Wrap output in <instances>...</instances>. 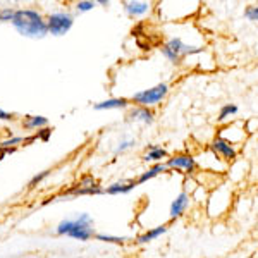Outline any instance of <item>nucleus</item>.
Returning <instances> with one entry per match:
<instances>
[{
    "mask_svg": "<svg viewBox=\"0 0 258 258\" xmlns=\"http://www.w3.org/2000/svg\"><path fill=\"white\" fill-rule=\"evenodd\" d=\"M12 26L23 36H28V38H43L48 33V24L43 19V16L38 11L31 9L16 11V16L12 19Z\"/></svg>",
    "mask_w": 258,
    "mask_h": 258,
    "instance_id": "obj_1",
    "label": "nucleus"
},
{
    "mask_svg": "<svg viewBox=\"0 0 258 258\" xmlns=\"http://www.w3.org/2000/svg\"><path fill=\"white\" fill-rule=\"evenodd\" d=\"M93 219L88 214H78L74 219H66L57 226L55 232L59 236H69L78 241H88L95 236Z\"/></svg>",
    "mask_w": 258,
    "mask_h": 258,
    "instance_id": "obj_2",
    "label": "nucleus"
},
{
    "mask_svg": "<svg viewBox=\"0 0 258 258\" xmlns=\"http://www.w3.org/2000/svg\"><path fill=\"white\" fill-rule=\"evenodd\" d=\"M162 55L167 60H170L172 64H181V60L188 55H197V53H202L203 47H195V45H188L182 41L181 36H172L162 45Z\"/></svg>",
    "mask_w": 258,
    "mask_h": 258,
    "instance_id": "obj_3",
    "label": "nucleus"
},
{
    "mask_svg": "<svg viewBox=\"0 0 258 258\" xmlns=\"http://www.w3.org/2000/svg\"><path fill=\"white\" fill-rule=\"evenodd\" d=\"M167 95H169V85L167 83H159V85L152 86L148 90L136 91L131 97V102H135L138 107H148V109H152V107L159 105L162 100H165Z\"/></svg>",
    "mask_w": 258,
    "mask_h": 258,
    "instance_id": "obj_4",
    "label": "nucleus"
},
{
    "mask_svg": "<svg viewBox=\"0 0 258 258\" xmlns=\"http://www.w3.org/2000/svg\"><path fill=\"white\" fill-rule=\"evenodd\" d=\"M165 165H167L169 170H176V172H181L184 176H193L198 167L197 159L191 153H176V155L169 157L165 160Z\"/></svg>",
    "mask_w": 258,
    "mask_h": 258,
    "instance_id": "obj_5",
    "label": "nucleus"
},
{
    "mask_svg": "<svg viewBox=\"0 0 258 258\" xmlns=\"http://www.w3.org/2000/svg\"><path fill=\"white\" fill-rule=\"evenodd\" d=\"M48 24V33L53 36H62L66 33H69V30L74 24V18L69 12H53L48 16L47 19Z\"/></svg>",
    "mask_w": 258,
    "mask_h": 258,
    "instance_id": "obj_6",
    "label": "nucleus"
},
{
    "mask_svg": "<svg viewBox=\"0 0 258 258\" xmlns=\"http://www.w3.org/2000/svg\"><path fill=\"white\" fill-rule=\"evenodd\" d=\"M210 150L219 157L220 160L226 162V164H231V162H234L238 159V148L224 138H220V136H215V138L212 140Z\"/></svg>",
    "mask_w": 258,
    "mask_h": 258,
    "instance_id": "obj_7",
    "label": "nucleus"
},
{
    "mask_svg": "<svg viewBox=\"0 0 258 258\" xmlns=\"http://www.w3.org/2000/svg\"><path fill=\"white\" fill-rule=\"evenodd\" d=\"M189 203H191V197L186 193V191H181V193L172 200V203H170V209H169L170 220H176L179 217H182V215L186 214V210H188Z\"/></svg>",
    "mask_w": 258,
    "mask_h": 258,
    "instance_id": "obj_8",
    "label": "nucleus"
},
{
    "mask_svg": "<svg viewBox=\"0 0 258 258\" xmlns=\"http://www.w3.org/2000/svg\"><path fill=\"white\" fill-rule=\"evenodd\" d=\"M129 120H135V122H141V124H153L155 120V112L148 107H133L127 114Z\"/></svg>",
    "mask_w": 258,
    "mask_h": 258,
    "instance_id": "obj_9",
    "label": "nucleus"
},
{
    "mask_svg": "<svg viewBox=\"0 0 258 258\" xmlns=\"http://www.w3.org/2000/svg\"><path fill=\"white\" fill-rule=\"evenodd\" d=\"M169 159V152L164 147H159V145H150L147 148V153L143 155V162L147 164H162L164 160Z\"/></svg>",
    "mask_w": 258,
    "mask_h": 258,
    "instance_id": "obj_10",
    "label": "nucleus"
},
{
    "mask_svg": "<svg viewBox=\"0 0 258 258\" xmlns=\"http://www.w3.org/2000/svg\"><path fill=\"white\" fill-rule=\"evenodd\" d=\"M138 186L136 179H120V181L110 184L109 188H105L107 195H127Z\"/></svg>",
    "mask_w": 258,
    "mask_h": 258,
    "instance_id": "obj_11",
    "label": "nucleus"
},
{
    "mask_svg": "<svg viewBox=\"0 0 258 258\" xmlns=\"http://www.w3.org/2000/svg\"><path fill=\"white\" fill-rule=\"evenodd\" d=\"M152 9V2H124V11L131 18H141V16L148 14Z\"/></svg>",
    "mask_w": 258,
    "mask_h": 258,
    "instance_id": "obj_12",
    "label": "nucleus"
},
{
    "mask_svg": "<svg viewBox=\"0 0 258 258\" xmlns=\"http://www.w3.org/2000/svg\"><path fill=\"white\" fill-rule=\"evenodd\" d=\"M167 229H169L167 224H162V226H157V227L148 229V231H145L143 234L136 238V244H147V243H152V241H155L157 238H160L162 234H165V232H167Z\"/></svg>",
    "mask_w": 258,
    "mask_h": 258,
    "instance_id": "obj_13",
    "label": "nucleus"
},
{
    "mask_svg": "<svg viewBox=\"0 0 258 258\" xmlns=\"http://www.w3.org/2000/svg\"><path fill=\"white\" fill-rule=\"evenodd\" d=\"M129 100L127 98H109L103 102L95 103V110H110V109H127Z\"/></svg>",
    "mask_w": 258,
    "mask_h": 258,
    "instance_id": "obj_14",
    "label": "nucleus"
},
{
    "mask_svg": "<svg viewBox=\"0 0 258 258\" xmlns=\"http://www.w3.org/2000/svg\"><path fill=\"white\" fill-rule=\"evenodd\" d=\"M167 165H165V162H162V164H155V165H152L147 172H143V174H140L138 177H136V182L138 184H143V182H147L150 181V179H153V177H157L159 174H164V172H167Z\"/></svg>",
    "mask_w": 258,
    "mask_h": 258,
    "instance_id": "obj_15",
    "label": "nucleus"
},
{
    "mask_svg": "<svg viewBox=\"0 0 258 258\" xmlns=\"http://www.w3.org/2000/svg\"><path fill=\"white\" fill-rule=\"evenodd\" d=\"M105 193V189L100 188L98 184L95 186H80L78 184L74 189H71L68 195H73V197H83V195H103Z\"/></svg>",
    "mask_w": 258,
    "mask_h": 258,
    "instance_id": "obj_16",
    "label": "nucleus"
},
{
    "mask_svg": "<svg viewBox=\"0 0 258 258\" xmlns=\"http://www.w3.org/2000/svg\"><path fill=\"white\" fill-rule=\"evenodd\" d=\"M238 105H234V103H226V105H222L220 107V110H219V117L217 120L220 124L222 122H227L231 117H234L236 114H238Z\"/></svg>",
    "mask_w": 258,
    "mask_h": 258,
    "instance_id": "obj_17",
    "label": "nucleus"
},
{
    "mask_svg": "<svg viewBox=\"0 0 258 258\" xmlns=\"http://www.w3.org/2000/svg\"><path fill=\"white\" fill-rule=\"evenodd\" d=\"M48 120L47 117H43V115H28L26 119H24L23 126L26 129H38V127H43L47 126Z\"/></svg>",
    "mask_w": 258,
    "mask_h": 258,
    "instance_id": "obj_18",
    "label": "nucleus"
},
{
    "mask_svg": "<svg viewBox=\"0 0 258 258\" xmlns=\"http://www.w3.org/2000/svg\"><path fill=\"white\" fill-rule=\"evenodd\" d=\"M95 238L98 241H103V243H112V244H124L127 241V238L124 236H110V234H95Z\"/></svg>",
    "mask_w": 258,
    "mask_h": 258,
    "instance_id": "obj_19",
    "label": "nucleus"
},
{
    "mask_svg": "<svg viewBox=\"0 0 258 258\" xmlns=\"http://www.w3.org/2000/svg\"><path fill=\"white\" fill-rule=\"evenodd\" d=\"M244 18L251 23H258V6H248L244 9Z\"/></svg>",
    "mask_w": 258,
    "mask_h": 258,
    "instance_id": "obj_20",
    "label": "nucleus"
},
{
    "mask_svg": "<svg viewBox=\"0 0 258 258\" xmlns=\"http://www.w3.org/2000/svg\"><path fill=\"white\" fill-rule=\"evenodd\" d=\"M97 2H91V0H81V2L76 4V11L78 12H88L91 9H95Z\"/></svg>",
    "mask_w": 258,
    "mask_h": 258,
    "instance_id": "obj_21",
    "label": "nucleus"
},
{
    "mask_svg": "<svg viewBox=\"0 0 258 258\" xmlns=\"http://www.w3.org/2000/svg\"><path fill=\"white\" fill-rule=\"evenodd\" d=\"M133 147H135V140H124V141H120L119 147L115 148V153H124L126 150L133 148Z\"/></svg>",
    "mask_w": 258,
    "mask_h": 258,
    "instance_id": "obj_22",
    "label": "nucleus"
},
{
    "mask_svg": "<svg viewBox=\"0 0 258 258\" xmlns=\"http://www.w3.org/2000/svg\"><path fill=\"white\" fill-rule=\"evenodd\" d=\"M14 16H16V11H12V9H4V11H0V21H2V23H7V21H11V23H12Z\"/></svg>",
    "mask_w": 258,
    "mask_h": 258,
    "instance_id": "obj_23",
    "label": "nucleus"
},
{
    "mask_svg": "<svg viewBox=\"0 0 258 258\" xmlns=\"http://www.w3.org/2000/svg\"><path fill=\"white\" fill-rule=\"evenodd\" d=\"M23 141H24V138L18 136V138H11V140L2 141V143H0V147H2V148H9V147H14V145H18V143H23Z\"/></svg>",
    "mask_w": 258,
    "mask_h": 258,
    "instance_id": "obj_24",
    "label": "nucleus"
},
{
    "mask_svg": "<svg viewBox=\"0 0 258 258\" xmlns=\"http://www.w3.org/2000/svg\"><path fill=\"white\" fill-rule=\"evenodd\" d=\"M47 174H48V170H45V172H41V174H38V176H35V177H33V179H31V182H30V186H31V188L36 184V182H40L41 179H43L45 176H47Z\"/></svg>",
    "mask_w": 258,
    "mask_h": 258,
    "instance_id": "obj_25",
    "label": "nucleus"
},
{
    "mask_svg": "<svg viewBox=\"0 0 258 258\" xmlns=\"http://www.w3.org/2000/svg\"><path fill=\"white\" fill-rule=\"evenodd\" d=\"M11 119H12V115H11V114H7L6 110L0 109V120H11Z\"/></svg>",
    "mask_w": 258,
    "mask_h": 258,
    "instance_id": "obj_26",
    "label": "nucleus"
},
{
    "mask_svg": "<svg viewBox=\"0 0 258 258\" xmlns=\"http://www.w3.org/2000/svg\"><path fill=\"white\" fill-rule=\"evenodd\" d=\"M50 133H52V131H50V129H43V133H41V135H40V138L47 141V140H48V136H50Z\"/></svg>",
    "mask_w": 258,
    "mask_h": 258,
    "instance_id": "obj_27",
    "label": "nucleus"
},
{
    "mask_svg": "<svg viewBox=\"0 0 258 258\" xmlns=\"http://www.w3.org/2000/svg\"><path fill=\"white\" fill-rule=\"evenodd\" d=\"M97 4H100V6H110V2H109V0H98Z\"/></svg>",
    "mask_w": 258,
    "mask_h": 258,
    "instance_id": "obj_28",
    "label": "nucleus"
}]
</instances>
